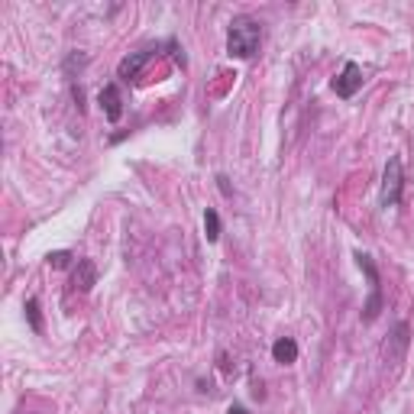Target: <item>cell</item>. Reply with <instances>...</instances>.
Wrapping results in <instances>:
<instances>
[{"mask_svg": "<svg viewBox=\"0 0 414 414\" xmlns=\"http://www.w3.org/2000/svg\"><path fill=\"white\" fill-rule=\"evenodd\" d=\"M262 43V26L253 17H237L227 33V52L233 59H253Z\"/></svg>", "mask_w": 414, "mask_h": 414, "instance_id": "1", "label": "cell"}, {"mask_svg": "<svg viewBox=\"0 0 414 414\" xmlns=\"http://www.w3.org/2000/svg\"><path fill=\"white\" fill-rule=\"evenodd\" d=\"M356 262H359V269H363L366 279H369V301L363 305V321L372 324L379 317L382 305H385V298H382V279H379V269H375V262H372L369 253H356Z\"/></svg>", "mask_w": 414, "mask_h": 414, "instance_id": "2", "label": "cell"}, {"mask_svg": "<svg viewBox=\"0 0 414 414\" xmlns=\"http://www.w3.org/2000/svg\"><path fill=\"white\" fill-rule=\"evenodd\" d=\"M405 198V165L398 156L385 162V175H382V207H395Z\"/></svg>", "mask_w": 414, "mask_h": 414, "instance_id": "3", "label": "cell"}, {"mask_svg": "<svg viewBox=\"0 0 414 414\" xmlns=\"http://www.w3.org/2000/svg\"><path fill=\"white\" fill-rule=\"evenodd\" d=\"M359 88H363V68L356 65V62H347V65H343V71L333 78V91H337V97L350 101V97H353Z\"/></svg>", "mask_w": 414, "mask_h": 414, "instance_id": "4", "label": "cell"}, {"mask_svg": "<svg viewBox=\"0 0 414 414\" xmlns=\"http://www.w3.org/2000/svg\"><path fill=\"white\" fill-rule=\"evenodd\" d=\"M149 59H153V49H139L133 52V55H127V59L117 65V75L123 78V81H133V78H139V71H143L146 65H149Z\"/></svg>", "mask_w": 414, "mask_h": 414, "instance_id": "5", "label": "cell"}, {"mask_svg": "<svg viewBox=\"0 0 414 414\" xmlns=\"http://www.w3.org/2000/svg\"><path fill=\"white\" fill-rule=\"evenodd\" d=\"M101 107H104V117L110 123H117L123 117V97H120V88L117 85H104L101 88Z\"/></svg>", "mask_w": 414, "mask_h": 414, "instance_id": "6", "label": "cell"}, {"mask_svg": "<svg viewBox=\"0 0 414 414\" xmlns=\"http://www.w3.org/2000/svg\"><path fill=\"white\" fill-rule=\"evenodd\" d=\"M408 343H411V324H408V321H398V324H395V330H392L389 347H385V350H389L392 359H398V356H405Z\"/></svg>", "mask_w": 414, "mask_h": 414, "instance_id": "7", "label": "cell"}, {"mask_svg": "<svg viewBox=\"0 0 414 414\" xmlns=\"http://www.w3.org/2000/svg\"><path fill=\"white\" fill-rule=\"evenodd\" d=\"M272 356H275V363L291 366L298 359V343L291 337H279L275 343H272Z\"/></svg>", "mask_w": 414, "mask_h": 414, "instance_id": "8", "label": "cell"}, {"mask_svg": "<svg viewBox=\"0 0 414 414\" xmlns=\"http://www.w3.org/2000/svg\"><path fill=\"white\" fill-rule=\"evenodd\" d=\"M94 282H97V269H94V262H91V259H78L75 288H78V291H91Z\"/></svg>", "mask_w": 414, "mask_h": 414, "instance_id": "9", "label": "cell"}, {"mask_svg": "<svg viewBox=\"0 0 414 414\" xmlns=\"http://www.w3.org/2000/svg\"><path fill=\"white\" fill-rule=\"evenodd\" d=\"M204 230H207V243H217L220 240V217H217V211H204Z\"/></svg>", "mask_w": 414, "mask_h": 414, "instance_id": "10", "label": "cell"}, {"mask_svg": "<svg viewBox=\"0 0 414 414\" xmlns=\"http://www.w3.org/2000/svg\"><path fill=\"white\" fill-rule=\"evenodd\" d=\"M26 321H29V327H33L36 333L43 330V317H39V301H36V298L26 301Z\"/></svg>", "mask_w": 414, "mask_h": 414, "instance_id": "11", "label": "cell"}, {"mask_svg": "<svg viewBox=\"0 0 414 414\" xmlns=\"http://www.w3.org/2000/svg\"><path fill=\"white\" fill-rule=\"evenodd\" d=\"M49 265H52V269H68V265H71V253H68V249L49 253Z\"/></svg>", "mask_w": 414, "mask_h": 414, "instance_id": "12", "label": "cell"}, {"mask_svg": "<svg viewBox=\"0 0 414 414\" xmlns=\"http://www.w3.org/2000/svg\"><path fill=\"white\" fill-rule=\"evenodd\" d=\"M227 414H249V411H246L243 405H230V408H227Z\"/></svg>", "mask_w": 414, "mask_h": 414, "instance_id": "13", "label": "cell"}]
</instances>
